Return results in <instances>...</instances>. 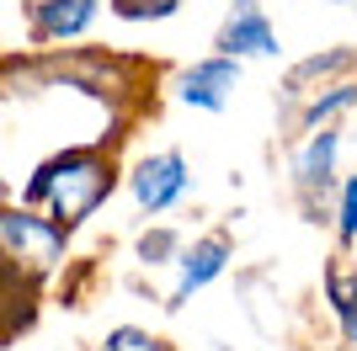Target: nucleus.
Segmentation results:
<instances>
[{"mask_svg":"<svg viewBox=\"0 0 357 351\" xmlns=\"http://www.w3.org/2000/svg\"><path fill=\"white\" fill-rule=\"evenodd\" d=\"M235 6H245V0H235Z\"/></svg>","mask_w":357,"mask_h":351,"instance_id":"16","label":"nucleus"},{"mask_svg":"<svg viewBox=\"0 0 357 351\" xmlns=\"http://www.w3.org/2000/svg\"><path fill=\"white\" fill-rule=\"evenodd\" d=\"M102 351H165V341L149 336V330H139V325H118V330H107Z\"/></svg>","mask_w":357,"mask_h":351,"instance_id":"13","label":"nucleus"},{"mask_svg":"<svg viewBox=\"0 0 357 351\" xmlns=\"http://www.w3.org/2000/svg\"><path fill=\"white\" fill-rule=\"evenodd\" d=\"M224 266H229V234L224 229H213V234H203V240H192V245L181 250V261H176V288H171V298H165V309H181L192 292H203L213 277H219Z\"/></svg>","mask_w":357,"mask_h":351,"instance_id":"5","label":"nucleus"},{"mask_svg":"<svg viewBox=\"0 0 357 351\" xmlns=\"http://www.w3.org/2000/svg\"><path fill=\"white\" fill-rule=\"evenodd\" d=\"M235 80H240V58L208 54V58H197L192 70H181L176 96H181L187 107H197V112H224V102H229Z\"/></svg>","mask_w":357,"mask_h":351,"instance_id":"6","label":"nucleus"},{"mask_svg":"<svg viewBox=\"0 0 357 351\" xmlns=\"http://www.w3.org/2000/svg\"><path fill=\"white\" fill-rule=\"evenodd\" d=\"M326 298H331V314L342 325V336L357 346V266H347V256L326 266Z\"/></svg>","mask_w":357,"mask_h":351,"instance_id":"9","label":"nucleus"},{"mask_svg":"<svg viewBox=\"0 0 357 351\" xmlns=\"http://www.w3.org/2000/svg\"><path fill=\"white\" fill-rule=\"evenodd\" d=\"M96 16V0H38L27 11L32 38L38 43H64V38H80Z\"/></svg>","mask_w":357,"mask_h":351,"instance_id":"8","label":"nucleus"},{"mask_svg":"<svg viewBox=\"0 0 357 351\" xmlns=\"http://www.w3.org/2000/svg\"><path fill=\"white\" fill-rule=\"evenodd\" d=\"M347 107H357V80H342V86H326L314 102H304V112H298V128L304 133H320L336 112H347Z\"/></svg>","mask_w":357,"mask_h":351,"instance_id":"10","label":"nucleus"},{"mask_svg":"<svg viewBox=\"0 0 357 351\" xmlns=\"http://www.w3.org/2000/svg\"><path fill=\"white\" fill-rule=\"evenodd\" d=\"M128 187H134V203L144 213H165V208H176L192 187V171H187V155L181 149H160V155H144L128 176Z\"/></svg>","mask_w":357,"mask_h":351,"instance_id":"3","label":"nucleus"},{"mask_svg":"<svg viewBox=\"0 0 357 351\" xmlns=\"http://www.w3.org/2000/svg\"><path fill=\"white\" fill-rule=\"evenodd\" d=\"M347 64H357V54L352 48H336V54H314V58H304V64H294V75H288V91H304V80H320V75H331V70H347Z\"/></svg>","mask_w":357,"mask_h":351,"instance_id":"11","label":"nucleus"},{"mask_svg":"<svg viewBox=\"0 0 357 351\" xmlns=\"http://www.w3.org/2000/svg\"><path fill=\"white\" fill-rule=\"evenodd\" d=\"M0 240H6V256H11L16 266L48 272V266L64 256V240H70V234H64L54 219L27 213V208H6V219H0Z\"/></svg>","mask_w":357,"mask_h":351,"instance_id":"2","label":"nucleus"},{"mask_svg":"<svg viewBox=\"0 0 357 351\" xmlns=\"http://www.w3.org/2000/svg\"><path fill=\"white\" fill-rule=\"evenodd\" d=\"M336 149H342V133L336 128H320L310 133L294 155V187L304 197V208L314 213V203L326 208V192H331V176H336Z\"/></svg>","mask_w":357,"mask_h":351,"instance_id":"4","label":"nucleus"},{"mask_svg":"<svg viewBox=\"0 0 357 351\" xmlns=\"http://www.w3.org/2000/svg\"><path fill=\"white\" fill-rule=\"evenodd\" d=\"M112 187H118V176H112L107 149L86 144V149L48 155V160L32 171V181L22 187V203H27V208H48V219L70 234V229H80V224L112 197Z\"/></svg>","mask_w":357,"mask_h":351,"instance_id":"1","label":"nucleus"},{"mask_svg":"<svg viewBox=\"0 0 357 351\" xmlns=\"http://www.w3.org/2000/svg\"><path fill=\"white\" fill-rule=\"evenodd\" d=\"M336 240H342V250L357 245V176H347V187H342V208H336Z\"/></svg>","mask_w":357,"mask_h":351,"instance_id":"14","label":"nucleus"},{"mask_svg":"<svg viewBox=\"0 0 357 351\" xmlns=\"http://www.w3.org/2000/svg\"><path fill=\"white\" fill-rule=\"evenodd\" d=\"M181 0H112V11L128 16V22H160V16H171Z\"/></svg>","mask_w":357,"mask_h":351,"instance_id":"15","label":"nucleus"},{"mask_svg":"<svg viewBox=\"0 0 357 351\" xmlns=\"http://www.w3.org/2000/svg\"><path fill=\"white\" fill-rule=\"evenodd\" d=\"M213 48H219L224 58H251V54L267 58V54H278V32H272V22L261 16V6L245 0V6H229V16H224Z\"/></svg>","mask_w":357,"mask_h":351,"instance_id":"7","label":"nucleus"},{"mask_svg":"<svg viewBox=\"0 0 357 351\" xmlns=\"http://www.w3.org/2000/svg\"><path fill=\"white\" fill-rule=\"evenodd\" d=\"M139 261H144V266L181 261V234L176 229H149V234H139Z\"/></svg>","mask_w":357,"mask_h":351,"instance_id":"12","label":"nucleus"}]
</instances>
